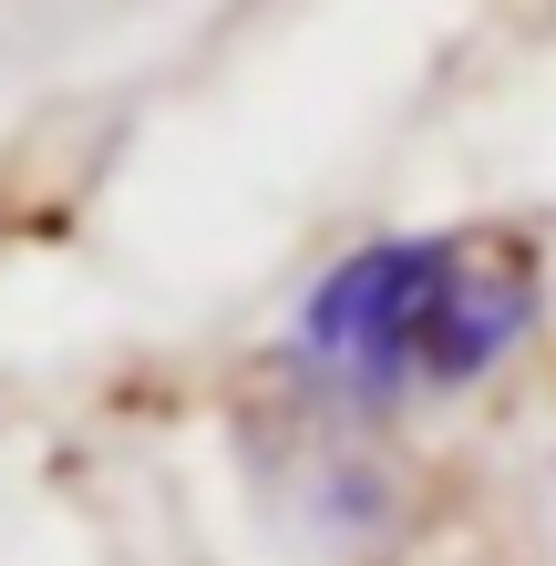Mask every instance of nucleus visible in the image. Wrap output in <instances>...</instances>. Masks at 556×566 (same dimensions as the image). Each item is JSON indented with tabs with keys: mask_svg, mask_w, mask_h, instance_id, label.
<instances>
[{
	"mask_svg": "<svg viewBox=\"0 0 556 566\" xmlns=\"http://www.w3.org/2000/svg\"><path fill=\"white\" fill-rule=\"evenodd\" d=\"M536 319V269L505 238H381L300 298V350L361 402L484 381Z\"/></svg>",
	"mask_w": 556,
	"mask_h": 566,
	"instance_id": "nucleus-1",
	"label": "nucleus"
}]
</instances>
